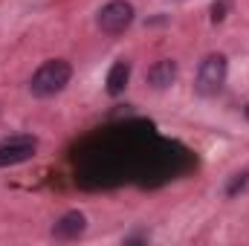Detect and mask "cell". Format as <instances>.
Here are the masks:
<instances>
[{
  "mask_svg": "<svg viewBox=\"0 0 249 246\" xmlns=\"http://www.w3.org/2000/svg\"><path fill=\"white\" fill-rule=\"evenodd\" d=\"M70 78H72L70 61H64V58L44 61L32 72V78H29V93L35 99H53V96H58L64 87L70 84Z\"/></svg>",
  "mask_w": 249,
  "mask_h": 246,
  "instance_id": "6da1fadb",
  "label": "cell"
},
{
  "mask_svg": "<svg viewBox=\"0 0 249 246\" xmlns=\"http://www.w3.org/2000/svg\"><path fill=\"white\" fill-rule=\"evenodd\" d=\"M226 72H229V61L223 53H209L200 67H197V75H194V93L203 96V99H212L223 90L226 84Z\"/></svg>",
  "mask_w": 249,
  "mask_h": 246,
  "instance_id": "7a4b0ae2",
  "label": "cell"
},
{
  "mask_svg": "<svg viewBox=\"0 0 249 246\" xmlns=\"http://www.w3.org/2000/svg\"><path fill=\"white\" fill-rule=\"evenodd\" d=\"M133 6L127 3V0H110V3H105L102 9H99V15H96V26L105 32V35H122L130 29V23H133Z\"/></svg>",
  "mask_w": 249,
  "mask_h": 246,
  "instance_id": "3957f363",
  "label": "cell"
},
{
  "mask_svg": "<svg viewBox=\"0 0 249 246\" xmlns=\"http://www.w3.org/2000/svg\"><path fill=\"white\" fill-rule=\"evenodd\" d=\"M38 151V139L29 136V133H20V136H12V139H3L0 142V168H9V165H20L26 159H32Z\"/></svg>",
  "mask_w": 249,
  "mask_h": 246,
  "instance_id": "277c9868",
  "label": "cell"
},
{
  "mask_svg": "<svg viewBox=\"0 0 249 246\" xmlns=\"http://www.w3.org/2000/svg\"><path fill=\"white\" fill-rule=\"evenodd\" d=\"M84 229H87V217L81 211H67L61 220L53 226V238L55 241H75V238L84 235Z\"/></svg>",
  "mask_w": 249,
  "mask_h": 246,
  "instance_id": "5b68a950",
  "label": "cell"
},
{
  "mask_svg": "<svg viewBox=\"0 0 249 246\" xmlns=\"http://www.w3.org/2000/svg\"><path fill=\"white\" fill-rule=\"evenodd\" d=\"M145 81H148L154 90H165V87H171V84L177 81V61L162 58V61H157L154 67H148Z\"/></svg>",
  "mask_w": 249,
  "mask_h": 246,
  "instance_id": "8992f818",
  "label": "cell"
},
{
  "mask_svg": "<svg viewBox=\"0 0 249 246\" xmlns=\"http://www.w3.org/2000/svg\"><path fill=\"white\" fill-rule=\"evenodd\" d=\"M130 78V61H116L107 72V93L110 96H122Z\"/></svg>",
  "mask_w": 249,
  "mask_h": 246,
  "instance_id": "52a82bcc",
  "label": "cell"
},
{
  "mask_svg": "<svg viewBox=\"0 0 249 246\" xmlns=\"http://www.w3.org/2000/svg\"><path fill=\"white\" fill-rule=\"evenodd\" d=\"M247 185H249V171H241V174H235V180L229 183L226 194H229V197H235V194H238V191H244Z\"/></svg>",
  "mask_w": 249,
  "mask_h": 246,
  "instance_id": "ba28073f",
  "label": "cell"
},
{
  "mask_svg": "<svg viewBox=\"0 0 249 246\" xmlns=\"http://www.w3.org/2000/svg\"><path fill=\"white\" fill-rule=\"evenodd\" d=\"M223 9H226V3H214V6H212V20H214V23H220V20L226 18Z\"/></svg>",
  "mask_w": 249,
  "mask_h": 246,
  "instance_id": "9c48e42d",
  "label": "cell"
},
{
  "mask_svg": "<svg viewBox=\"0 0 249 246\" xmlns=\"http://www.w3.org/2000/svg\"><path fill=\"white\" fill-rule=\"evenodd\" d=\"M244 113H247V119H249V105H247V107H244Z\"/></svg>",
  "mask_w": 249,
  "mask_h": 246,
  "instance_id": "30bf717a",
  "label": "cell"
}]
</instances>
